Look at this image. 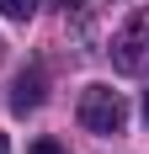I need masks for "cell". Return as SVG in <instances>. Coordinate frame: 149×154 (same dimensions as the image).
Masks as SVG:
<instances>
[{
    "instance_id": "5",
    "label": "cell",
    "mask_w": 149,
    "mask_h": 154,
    "mask_svg": "<svg viewBox=\"0 0 149 154\" xmlns=\"http://www.w3.org/2000/svg\"><path fill=\"white\" fill-rule=\"evenodd\" d=\"M27 154H69V149L59 138H37V143H27Z\"/></svg>"
},
{
    "instance_id": "6",
    "label": "cell",
    "mask_w": 149,
    "mask_h": 154,
    "mask_svg": "<svg viewBox=\"0 0 149 154\" xmlns=\"http://www.w3.org/2000/svg\"><path fill=\"white\" fill-rule=\"evenodd\" d=\"M0 154H11V143H5V138H0Z\"/></svg>"
},
{
    "instance_id": "3",
    "label": "cell",
    "mask_w": 149,
    "mask_h": 154,
    "mask_svg": "<svg viewBox=\"0 0 149 154\" xmlns=\"http://www.w3.org/2000/svg\"><path fill=\"white\" fill-rule=\"evenodd\" d=\"M43 96H48V80H43V69H37V64H32V69H21V75L11 80V112H21V117L43 106Z\"/></svg>"
},
{
    "instance_id": "8",
    "label": "cell",
    "mask_w": 149,
    "mask_h": 154,
    "mask_svg": "<svg viewBox=\"0 0 149 154\" xmlns=\"http://www.w3.org/2000/svg\"><path fill=\"white\" fill-rule=\"evenodd\" d=\"M0 53H5V43H0Z\"/></svg>"
},
{
    "instance_id": "2",
    "label": "cell",
    "mask_w": 149,
    "mask_h": 154,
    "mask_svg": "<svg viewBox=\"0 0 149 154\" xmlns=\"http://www.w3.org/2000/svg\"><path fill=\"white\" fill-rule=\"evenodd\" d=\"M112 69L117 75H144L149 69V5H138L112 32Z\"/></svg>"
},
{
    "instance_id": "4",
    "label": "cell",
    "mask_w": 149,
    "mask_h": 154,
    "mask_svg": "<svg viewBox=\"0 0 149 154\" xmlns=\"http://www.w3.org/2000/svg\"><path fill=\"white\" fill-rule=\"evenodd\" d=\"M37 11V0H0V16H11V21H27Z\"/></svg>"
},
{
    "instance_id": "1",
    "label": "cell",
    "mask_w": 149,
    "mask_h": 154,
    "mask_svg": "<svg viewBox=\"0 0 149 154\" xmlns=\"http://www.w3.org/2000/svg\"><path fill=\"white\" fill-rule=\"evenodd\" d=\"M80 128L101 133V138H117L122 128H128V101H122V91H112V85H85V91H80Z\"/></svg>"
},
{
    "instance_id": "7",
    "label": "cell",
    "mask_w": 149,
    "mask_h": 154,
    "mask_svg": "<svg viewBox=\"0 0 149 154\" xmlns=\"http://www.w3.org/2000/svg\"><path fill=\"white\" fill-rule=\"evenodd\" d=\"M144 122H149V96H144Z\"/></svg>"
}]
</instances>
